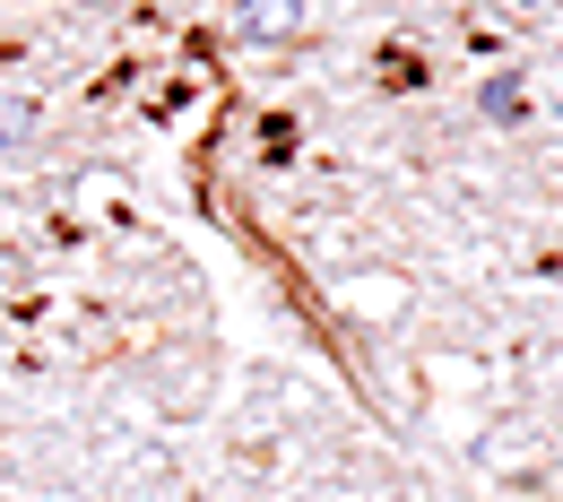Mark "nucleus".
<instances>
[{
    "instance_id": "f257e3e1",
    "label": "nucleus",
    "mask_w": 563,
    "mask_h": 502,
    "mask_svg": "<svg viewBox=\"0 0 563 502\" xmlns=\"http://www.w3.org/2000/svg\"><path fill=\"white\" fill-rule=\"evenodd\" d=\"M295 26V0H252V35H286Z\"/></svg>"
},
{
    "instance_id": "f03ea898",
    "label": "nucleus",
    "mask_w": 563,
    "mask_h": 502,
    "mask_svg": "<svg viewBox=\"0 0 563 502\" xmlns=\"http://www.w3.org/2000/svg\"><path fill=\"white\" fill-rule=\"evenodd\" d=\"M486 113H494V122H520V87H511V78H494V87H486Z\"/></svg>"
}]
</instances>
